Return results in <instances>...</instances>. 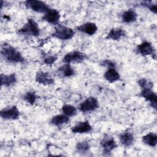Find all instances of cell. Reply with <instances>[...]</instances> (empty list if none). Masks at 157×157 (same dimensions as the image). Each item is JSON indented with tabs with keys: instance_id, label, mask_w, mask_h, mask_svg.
Returning a JSON list of instances; mask_svg holds the SVG:
<instances>
[{
	"instance_id": "1",
	"label": "cell",
	"mask_w": 157,
	"mask_h": 157,
	"mask_svg": "<svg viewBox=\"0 0 157 157\" xmlns=\"http://www.w3.org/2000/svg\"><path fill=\"white\" fill-rule=\"evenodd\" d=\"M1 56L2 59L9 63L18 64L25 62V58L21 52L7 42H4L1 46Z\"/></svg>"
},
{
	"instance_id": "2",
	"label": "cell",
	"mask_w": 157,
	"mask_h": 157,
	"mask_svg": "<svg viewBox=\"0 0 157 157\" xmlns=\"http://www.w3.org/2000/svg\"><path fill=\"white\" fill-rule=\"evenodd\" d=\"M19 35L38 37L40 34V29L38 23L33 18H28L23 26L17 31Z\"/></svg>"
},
{
	"instance_id": "3",
	"label": "cell",
	"mask_w": 157,
	"mask_h": 157,
	"mask_svg": "<svg viewBox=\"0 0 157 157\" xmlns=\"http://www.w3.org/2000/svg\"><path fill=\"white\" fill-rule=\"evenodd\" d=\"M75 33V32L72 28L58 24L55 26L52 36L59 40L66 41L71 39L74 36Z\"/></svg>"
},
{
	"instance_id": "4",
	"label": "cell",
	"mask_w": 157,
	"mask_h": 157,
	"mask_svg": "<svg viewBox=\"0 0 157 157\" xmlns=\"http://www.w3.org/2000/svg\"><path fill=\"white\" fill-rule=\"evenodd\" d=\"M100 146L102 148V154L104 155L109 156L111 152L118 147V144L112 136L105 134L100 141Z\"/></svg>"
},
{
	"instance_id": "5",
	"label": "cell",
	"mask_w": 157,
	"mask_h": 157,
	"mask_svg": "<svg viewBox=\"0 0 157 157\" xmlns=\"http://www.w3.org/2000/svg\"><path fill=\"white\" fill-rule=\"evenodd\" d=\"M88 59L86 55L78 50H73L66 53L62 59V62L66 64L82 63Z\"/></svg>"
},
{
	"instance_id": "6",
	"label": "cell",
	"mask_w": 157,
	"mask_h": 157,
	"mask_svg": "<svg viewBox=\"0 0 157 157\" xmlns=\"http://www.w3.org/2000/svg\"><path fill=\"white\" fill-rule=\"evenodd\" d=\"M99 108V101L94 96H89L78 105V110L83 113L94 112Z\"/></svg>"
},
{
	"instance_id": "7",
	"label": "cell",
	"mask_w": 157,
	"mask_h": 157,
	"mask_svg": "<svg viewBox=\"0 0 157 157\" xmlns=\"http://www.w3.org/2000/svg\"><path fill=\"white\" fill-rule=\"evenodd\" d=\"M24 4L27 9L44 14L50 9V6L45 2L39 0H27L24 1Z\"/></svg>"
},
{
	"instance_id": "8",
	"label": "cell",
	"mask_w": 157,
	"mask_h": 157,
	"mask_svg": "<svg viewBox=\"0 0 157 157\" xmlns=\"http://www.w3.org/2000/svg\"><path fill=\"white\" fill-rule=\"evenodd\" d=\"M136 52L142 56H151L154 59L156 58V50L152 44L148 41L145 40L137 45L136 47Z\"/></svg>"
},
{
	"instance_id": "9",
	"label": "cell",
	"mask_w": 157,
	"mask_h": 157,
	"mask_svg": "<svg viewBox=\"0 0 157 157\" xmlns=\"http://www.w3.org/2000/svg\"><path fill=\"white\" fill-rule=\"evenodd\" d=\"M20 115V112L16 105L4 107L0 110V116L5 120H16Z\"/></svg>"
},
{
	"instance_id": "10",
	"label": "cell",
	"mask_w": 157,
	"mask_h": 157,
	"mask_svg": "<svg viewBox=\"0 0 157 157\" xmlns=\"http://www.w3.org/2000/svg\"><path fill=\"white\" fill-rule=\"evenodd\" d=\"M139 96L143 98L146 101L149 102L150 105L154 109H156L157 106V95L153 88L141 89Z\"/></svg>"
},
{
	"instance_id": "11",
	"label": "cell",
	"mask_w": 157,
	"mask_h": 157,
	"mask_svg": "<svg viewBox=\"0 0 157 157\" xmlns=\"http://www.w3.org/2000/svg\"><path fill=\"white\" fill-rule=\"evenodd\" d=\"M35 81L43 85H50L55 83V80L52 75L48 72L39 71L36 73Z\"/></svg>"
},
{
	"instance_id": "12",
	"label": "cell",
	"mask_w": 157,
	"mask_h": 157,
	"mask_svg": "<svg viewBox=\"0 0 157 157\" xmlns=\"http://www.w3.org/2000/svg\"><path fill=\"white\" fill-rule=\"evenodd\" d=\"M59 12L56 9L50 8L42 17V20L52 25H58L60 20Z\"/></svg>"
},
{
	"instance_id": "13",
	"label": "cell",
	"mask_w": 157,
	"mask_h": 157,
	"mask_svg": "<svg viewBox=\"0 0 157 157\" xmlns=\"http://www.w3.org/2000/svg\"><path fill=\"white\" fill-rule=\"evenodd\" d=\"M71 131L74 134H86L92 131L93 128L87 120L77 122L71 129Z\"/></svg>"
},
{
	"instance_id": "14",
	"label": "cell",
	"mask_w": 157,
	"mask_h": 157,
	"mask_svg": "<svg viewBox=\"0 0 157 157\" xmlns=\"http://www.w3.org/2000/svg\"><path fill=\"white\" fill-rule=\"evenodd\" d=\"M118 138L121 144L125 147H129L134 142L135 138L132 132L129 130L124 131L118 135Z\"/></svg>"
},
{
	"instance_id": "15",
	"label": "cell",
	"mask_w": 157,
	"mask_h": 157,
	"mask_svg": "<svg viewBox=\"0 0 157 157\" xmlns=\"http://www.w3.org/2000/svg\"><path fill=\"white\" fill-rule=\"evenodd\" d=\"M76 30L86 34L88 36L94 35L98 31V26L96 23L93 22H86L75 28Z\"/></svg>"
},
{
	"instance_id": "16",
	"label": "cell",
	"mask_w": 157,
	"mask_h": 157,
	"mask_svg": "<svg viewBox=\"0 0 157 157\" xmlns=\"http://www.w3.org/2000/svg\"><path fill=\"white\" fill-rule=\"evenodd\" d=\"M126 36V32L124 29L121 28H113L107 33L105 39L106 40H119L121 38Z\"/></svg>"
},
{
	"instance_id": "17",
	"label": "cell",
	"mask_w": 157,
	"mask_h": 157,
	"mask_svg": "<svg viewBox=\"0 0 157 157\" xmlns=\"http://www.w3.org/2000/svg\"><path fill=\"white\" fill-rule=\"evenodd\" d=\"M104 78L108 82L112 83L120 80L121 76L116 67L107 68L103 75Z\"/></svg>"
},
{
	"instance_id": "18",
	"label": "cell",
	"mask_w": 157,
	"mask_h": 157,
	"mask_svg": "<svg viewBox=\"0 0 157 157\" xmlns=\"http://www.w3.org/2000/svg\"><path fill=\"white\" fill-rule=\"evenodd\" d=\"M137 13L134 9H129L121 14V21L124 23L129 24L134 23L137 18Z\"/></svg>"
},
{
	"instance_id": "19",
	"label": "cell",
	"mask_w": 157,
	"mask_h": 157,
	"mask_svg": "<svg viewBox=\"0 0 157 157\" xmlns=\"http://www.w3.org/2000/svg\"><path fill=\"white\" fill-rule=\"evenodd\" d=\"M17 82V77L15 73L9 74H1V85L6 87H10Z\"/></svg>"
},
{
	"instance_id": "20",
	"label": "cell",
	"mask_w": 157,
	"mask_h": 157,
	"mask_svg": "<svg viewBox=\"0 0 157 157\" xmlns=\"http://www.w3.org/2000/svg\"><path fill=\"white\" fill-rule=\"evenodd\" d=\"M57 72L63 77L69 78L73 77L75 74V69L71 66V64H63L58 67Z\"/></svg>"
},
{
	"instance_id": "21",
	"label": "cell",
	"mask_w": 157,
	"mask_h": 157,
	"mask_svg": "<svg viewBox=\"0 0 157 157\" xmlns=\"http://www.w3.org/2000/svg\"><path fill=\"white\" fill-rule=\"evenodd\" d=\"M69 117L66 116L63 113L53 116L50 120V123L53 126L56 127H61L64 124H67L69 122Z\"/></svg>"
},
{
	"instance_id": "22",
	"label": "cell",
	"mask_w": 157,
	"mask_h": 157,
	"mask_svg": "<svg viewBox=\"0 0 157 157\" xmlns=\"http://www.w3.org/2000/svg\"><path fill=\"white\" fill-rule=\"evenodd\" d=\"M142 142L151 147H155L157 144V135L154 132H149L142 137Z\"/></svg>"
},
{
	"instance_id": "23",
	"label": "cell",
	"mask_w": 157,
	"mask_h": 157,
	"mask_svg": "<svg viewBox=\"0 0 157 157\" xmlns=\"http://www.w3.org/2000/svg\"><path fill=\"white\" fill-rule=\"evenodd\" d=\"M90 144L88 141L83 140L77 143L75 145V150L80 154L85 155L90 151Z\"/></svg>"
},
{
	"instance_id": "24",
	"label": "cell",
	"mask_w": 157,
	"mask_h": 157,
	"mask_svg": "<svg viewBox=\"0 0 157 157\" xmlns=\"http://www.w3.org/2000/svg\"><path fill=\"white\" fill-rule=\"evenodd\" d=\"M62 113L68 117H72L77 115V109L71 104H65L61 107Z\"/></svg>"
},
{
	"instance_id": "25",
	"label": "cell",
	"mask_w": 157,
	"mask_h": 157,
	"mask_svg": "<svg viewBox=\"0 0 157 157\" xmlns=\"http://www.w3.org/2000/svg\"><path fill=\"white\" fill-rule=\"evenodd\" d=\"M22 99L30 105H34L37 99V96L34 91H28L23 96Z\"/></svg>"
},
{
	"instance_id": "26",
	"label": "cell",
	"mask_w": 157,
	"mask_h": 157,
	"mask_svg": "<svg viewBox=\"0 0 157 157\" xmlns=\"http://www.w3.org/2000/svg\"><path fill=\"white\" fill-rule=\"evenodd\" d=\"M42 58L44 64L47 66H51L58 59V56L56 55L43 53H42Z\"/></svg>"
},
{
	"instance_id": "27",
	"label": "cell",
	"mask_w": 157,
	"mask_h": 157,
	"mask_svg": "<svg viewBox=\"0 0 157 157\" xmlns=\"http://www.w3.org/2000/svg\"><path fill=\"white\" fill-rule=\"evenodd\" d=\"M137 83L140 86V89H145V88H153V83L150 80L145 78H142L138 80Z\"/></svg>"
},
{
	"instance_id": "28",
	"label": "cell",
	"mask_w": 157,
	"mask_h": 157,
	"mask_svg": "<svg viewBox=\"0 0 157 157\" xmlns=\"http://www.w3.org/2000/svg\"><path fill=\"white\" fill-rule=\"evenodd\" d=\"M140 5L147 8L150 11L155 14L157 12V5L156 4H153L151 1H142L140 2Z\"/></svg>"
},
{
	"instance_id": "29",
	"label": "cell",
	"mask_w": 157,
	"mask_h": 157,
	"mask_svg": "<svg viewBox=\"0 0 157 157\" xmlns=\"http://www.w3.org/2000/svg\"><path fill=\"white\" fill-rule=\"evenodd\" d=\"M101 64L103 66L106 67L107 68H110V67H116V64L114 63L113 61H111L110 59H105L103 60L101 63Z\"/></svg>"
}]
</instances>
